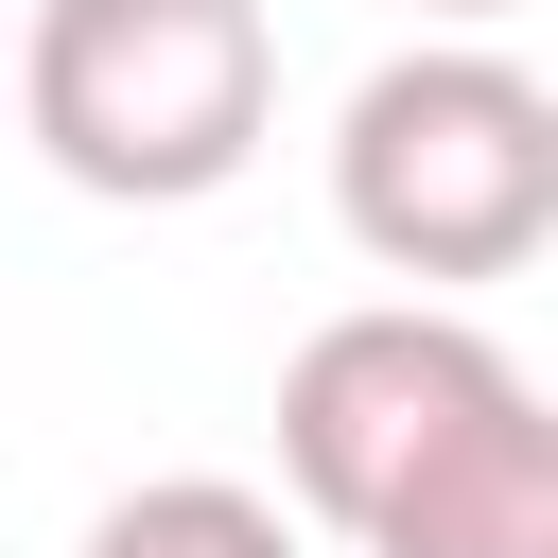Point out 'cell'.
Instances as JSON below:
<instances>
[{
	"label": "cell",
	"instance_id": "cell-3",
	"mask_svg": "<svg viewBox=\"0 0 558 558\" xmlns=\"http://www.w3.org/2000/svg\"><path fill=\"white\" fill-rule=\"evenodd\" d=\"M17 122L105 209H192L279 122L262 0H35L17 17Z\"/></svg>",
	"mask_w": 558,
	"mask_h": 558
},
{
	"label": "cell",
	"instance_id": "cell-5",
	"mask_svg": "<svg viewBox=\"0 0 558 558\" xmlns=\"http://www.w3.org/2000/svg\"><path fill=\"white\" fill-rule=\"evenodd\" d=\"M418 17H523V0H418Z\"/></svg>",
	"mask_w": 558,
	"mask_h": 558
},
{
	"label": "cell",
	"instance_id": "cell-4",
	"mask_svg": "<svg viewBox=\"0 0 558 558\" xmlns=\"http://www.w3.org/2000/svg\"><path fill=\"white\" fill-rule=\"evenodd\" d=\"M70 558H314V541H296V506L244 488V471H157V488H122Z\"/></svg>",
	"mask_w": 558,
	"mask_h": 558
},
{
	"label": "cell",
	"instance_id": "cell-2",
	"mask_svg": "<svg viewBox=\"0 0 558 558\" xmlns=\"http://www.w3.org/2000/svg\"><path fill=\"white\" fill-rule=\"evenodd\" d=\"M331 227L384 279H523L558 244V87L488 35H418L331 122Z\"/></svg>",
	"mask_w": 558,
	"mask_h": 558
},
{
	"label": "cell",
	"instance_id": "cell-1",
	"mask_svg": "<svg viewBox=\"0 0 558 558\" xmlns=\"http://www.w3.org/2000/svg\"><path fill=\"white\" fill-rule=\"evenodd\" d=\"M279 488L349 558H558V418L453 296H366L296 331Z\"/></svg>",
	"mask_w": 558,
	"mask_h": 558
}]
</instances>
